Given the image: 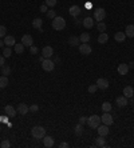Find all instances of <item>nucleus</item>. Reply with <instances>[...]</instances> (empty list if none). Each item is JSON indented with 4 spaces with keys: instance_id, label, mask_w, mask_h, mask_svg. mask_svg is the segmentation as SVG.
Wrapping results in <instances>:
<instances>
[{
    "instance_id": "obj_27",
    "label": "nucleus",
    "mask_w": 134,
    "mask_h": 148,
    "mask_svg": "<svg viewBox=\"0 0 134 148\" xmlns=\"http://www.w3.org/2000/svg\"><path fill=\"white\" fill-rule=\"evenodd\" d=\"M14 49L16 53H23L24 52V45H23V43H18V44L14 45Z\"/></svg>"
},
{
    "instance_id": "obj_48",
    "label": "nucleus",
    "mask_w": 134,
    "mask_h": 148,
    "mask_svg": "<svg viewBox=\"0 0 134 148\" xmlns=\"http://www.w3.org/2000/svg\"><path fill=\"white\" fill-rule=\"evenodd\" d=\"M0 131H1V125H0Z\"/></svg>"
},
{
    "instance_id": "obj_22",
    "label": "nucleus",
    "mask_w": 134,
    "mask_h": 148,
    "mask_svg": "<svg viewBox=\"0 0 134 148\" xmlns=\"http://www.w3.org/2000/svg\"><path fill=\"white\" fill-rule=\"evenodd\" d=\"M107 40H109V35L106 34V32H101L98 36V43L99 44H105V43H107Z\"/></svg>"
},
{
    "instance_id": "obj_46",
    "label": "nucleus",
    "mask_w": 134,
    "mask_h": 148,
    "mask_svg": "<svg viewBox=\"0 0 134 148\" xmlns=\"http://www.w3.org/2000/svg\"><path fill=\"white\" fill-rule=\"evenodd\" d=\"M74 21H75V25L82 24V21H81V20H78V17H74Z\"/></svg>"
},
{
    "instance_id": "obj_3",
    "label": "nucleus",
    "mask_w": 134,
    "mask_h": 148,
    "mask_svg": "<svg viewBox=\"0 0 134 148\" xmlns=\"http://www.w3.org/2000/svg\"><path fill=\"white\" fill-rule=\"evenodd\" d=\"M101 123H102V121H101V116H98V115H91V116L87 119V124L90 128H95L97 130Z\"/></svg>"
},
{
    "instance_id": "obj_12",
    "label": "nucleus",
    "mask_w": 134,
    "mask_h": 148,
    "mask_svg": "<svg viewBox=\"0 0 134 148\" xmlns=\"http://www.w3.org/2000/svg\"><path fill=\"white\" fill-rule=\"evenodd\" d=\"M81 12H82V10H81V7H78V5H71V7L68 8V14L73 17H78L81 15Z\"/></svg>"
},
{
    "instance_id": "obj_30",
    "label": "nucleus",
    "mask_w": 134,
    "mask_h": 148,
    "mask_svg": "<svg viewBox=\"0 0 134 148\" xmlns=\"http://www.w3.org/2000/svg\"><path fill=\"white\" fill-rule=\"evenodd\" d=\"M102 111L103 112H110V111H111V104L109 103V101H105V103L102 104Z\"/></svg>"
},
{
    "instance_id": "obj_7",
    "label": "nucleus",
    "mask_w": 134,
    "mask_h": 148,
    "mask_svg": "<svg viewBox=\"0 0 134 148\" xmlns=\"http://www.w3.org/2000/svg\"><path fill=\"white\" fill-rule=\"evenodd\" d=\"M101 121H102L103 124H106V125H111V124L114 123V119H113V116L110 115V112H105V114L101 116Z\"/></svg>"
},
{
    "instance_id": "obj_29",
    "label": "nucleus",
    "mask_w": 134,
    "mask_h": 148,
    "mask_svg": "<svg viewBox=\"0 0 134 148\" xmlns=\"http://www.w3.org/2000/svg\"><path fill=\"white\" fill-rule=\"evenodd\" d=\"M79 40H81V43H88V41H90V34L83 32V34L79 36Z\"/></svg>"
},
{
    "instance_id": "obj_25",
    "label": "nucleus",
    "mask_w": 134,
    "mask_h": 148,
    "mask_svg": "<svg viewBox=\"0 0 134 148\" xmlns=\"http://www.w3.org/2000/svg\"><path fill=\"white\" fill-rule=\"evenodd\" d=\"M114 39H115L117 43H122V41L126 39V35H125V32H115Z\"/></svg>"
},
{
    "instance_id": "obj_19",
    "label": "nucleus",
    "mask_w": 134,
    "mask_h": 148,
    "mask_svg": "<svg viewBox=\"0 0 134 148\" xmlns=\"http://www.w3.org/2000/svg\"><path fill=\"white\" fill-rule=\"evenodd\" d=\"M115 103L118 107H126L127 106V97L126 96H118L115 99Z\"/></svg>"
},
{
    "instance_id": "obj_17",
    "label": "nucleus",
    "mask_w": 134,
    "mask_h": 148,
    "mask_svg": "<svg viewBox=\"0 0 134 148\" xmlns=\"http://www.w3.org/2000/svg\"><path fill=\"white\" fill-rule=\"evenodd\" d=\"M3 41L7 47H12V45H15V43H16V41H15V38L14 36H11V35H6Z\"/></svg>"
},
{
    "instance_id": "obj_36",
    "label": "nucleus",
    "mask_w": 134,
    "mask_h": 148,
    "mask_svg": "<svg viewBox=\"0 0 134 148\" xmlns=\"http://www.w3.org/2000/svg\"><path fill=\"white\" fill-rule=\"evenodd\" d=\"M97 90H98V86H97V84H91V86H88V92L90 93H95Z\"/></svg>"
},
{
    "instance_id": "obj_15",
    "label": "nucleus",
    "mask_w": 134,
    "mask_h": 148,
    "mask_svg": "<svg viewBox=\"0 0 134 148\" xmlns=\"http://www.w3.org/2000/svg\"><path fill=\"white\" fill-rule=\"evenodd\" d=\"M21 43L24 47H31L34 40H32V36L31 35H23V38H21Z\"/></svg>"
},
{
    "instance_id": "obj_8",
    "label": "nucleus",
    "mask_w": 134,
    "mask_h": 148,
    "mask_svg": "<svg viewBox=\"0 0 134 148\" xmlns=\"http://www.w3.org/2000/svg\"><path fill=\"white\" fill-rule=\"evenodd\" d=\"M79 52H81L82 55H90L91 53V47L88 43H82L79 45Z\"/></svg>"
},
{
    "instance_id": "obj_39",
    "label": "nucleus",
    "mask_w": 134,
    "mask_h": 148,
    "mask_svg": "<svg viewBox=\"0 0 134 148\" xmlns=\"http://www.w3.org/2000/svg\"><path fill=\"white\" fill-rule=\"evenodd\" d=\"M38 110H39V106L38 104H32V106H30V112H38Z\"/></svg>"
},
{
    "instance_id": "obj_9",
    "label": "nucleus",
    "mask_w": 134,
    "mask_h": 148,
    "mask_svg": "<svg viewBox=\"0 0 134 148\" xmlns=\"http://www.w3.org/2000/svg\"><path fill=\"white\" fill-rule=\"evenodd\" d=\"M97 131H98L99 136H103V138H105V136L109 135L110 130H109V125H106V124H102V125H101V124H99V127L97 128Z\"/></svg>"
},
{
    "instance_id": "obj_33",
    "label": "nucleus",
    "mask_w": 134,
    "mask_h": 148,
    "mask_svg": "<svg viewBox=\"0 0 134 148\" xmlns=\"http://www.w3.org/2000/svg\"><path fill=\"white\" fill-rule=\"evenodd\" d=\"M97 28H98L99 32H105L106 31V24L103 23V21H98V25H97Z\"/></svg>"
},
{
    "instance_id": "obj_28",
    "label": "nucleus",
    "mask_w": 134,
    "mask_h": 148,
    "mask_svg": "<svg viewBox=\"0 0 134 148\" xmlns=\"http://www.w3.org/2000/svg\"><path fill=\"white\" fill-rule=\"evenodd\" d=\"M7 86H8V77L1 75L0 76V88H6Z\"/></svg>"
},
{
    "instance_id": "obj_26",
    "label": "nucleus",
    "mask_w": 134,
    "mask_h": 148,
    "mask_svg": "<svg viewBox=\"0 0 134 148\" xmlns=\"http://www.w3.org/2000/svg\"><path fill=\"white\" fill-rule=\"evenodd\" d=\"M95 147H107L103 136H98V138L95 139Z\"/></svg>"
},
{
    "instance_id": "obj_40",
    "label": "nucleus",
    "mask_w": 134,
    "mask_h": 148,
    "mask_svg": "<svg viewBox=\"0 0 134 148\" xmlns=\"http://www.w3.org/2000/svg\"><path fill=\"white\" fill-rule=\"evenodd\" d=\"M55 16H57L55 11H47V17H48V19H54Z\"/></svg>"
},
{
    "instance_id": "obj_2",
    "label": "nucleus",
    "mask_w": 134,
    "mask_h": 148,
    "mask_svg": "<svg viewBox=\"0 0 134 148\" xmlns=\"http://www.w3.org/2000/svg\"><path fill=\"white\" fill-rule=\"evenodd\" d=\"M31 135L34 136V139H43L46 136V130L40 125H35L31 130Z\"/></svg>"
},
{
    "instance_id": "obj_10",
    "label": "nucleus",
    "mask_w": 134,
    "mask_h": 148,
    "mask_svg": "<svg viewBox=\"0 0 134 148\" xmlns=\"http://www.w3.org/2000/svg\"><path fill=\"white\" fill-rule=\"evenodd\" d=\"M97 86H98L99 90H107L109 88V80L107 79H103V77H99L95 83Z\"/></svg>"
},
{
    "instance_id": "obj_34",
    "label": "nucleus",
    "mask_w": 134,
    "mask_h": 148,
    "mask_svg": "<svg viewBox=\"0 0 134 148\" xmlns=\"http://www.w3.org/2000/svg\"><path fill=\"white\" fill-rule=\"evenodd\" d=\"M11 55H12V51H11L10 47H7V48H4V51H3V56H4V58H10Z\"/></svg>"
},
{
    "instance_id": "obj_21",
    "label": "nucleus",
    "mask_w": 134,
    "mask_h": 148,
    "mask_svg": "<svg viewBox=\"0 0 134 148\" xmlns=\"http://www.w3.org/2000/svg\"><path fill=\"white\" fill-rule=\"evenodd\" d=\"M125 35H126V38H134V25L133 24H129L125 29Z\"/></svg>"
},
{
    "instance_id": "obj_4",
    "label": "nucleus",
    "mask_w": 134,
    "mask_h": 148,
    "mask_svg": "<svg viewBox=\"0 0 134 148\" xmlns=\"http://www.w3.org/2000/svg\"><path fill=\"white\" fill-rule=\"evenodd\" d=\"M42 68L46 71V72H51L55 68V63L51 60V59H44L42 62Z\"/></svg>"
},
{
    "instance_id": "obj_42",
    "label": "nucleus",
    "mask_w": 134,
    "mask_h": 148,
    "mask_svg": "<svg viewBox=\"0 0 134 148\" xmlns=\"http://www.w3.org/2000/svg\"><path fill=\"white\" fill-rule=\"evenodd\" d=\"M47 11H48V7H47V4H46V3L42 4V5H40V12H44V14H46Z\"/></svg>"
},
{
    "instance_id": "obj_35",
    "label": "nucleus",
    "mask_w": 134,
    "mask_h": 148,
    "mask_svg": "<svg viewBox=\"0 0 134 148\" xmlns=\"http://www.w3.org/2000/svg\"><path fill=\"white\" fill-rule=\"evenodd\" d=\"M0 147L1 148H10L11 147V141L10 140H3L0 143Z\"/></svg>"
},
{
    "instance_id": "obj_38",
    "label": "nucleus",
    "mask_w": 134,
    "mask_h": 148,
    "mask_svg": "<svg viewBox=\"0 0 134 148\" xmlns=\"http://www.w3.org/2000/svg\"><path fill=\"white\" fill-rule=\"evenodd\" d=\"M6 34H7V28L4 27V25H0V38L6 36Z\"/></svg>"
},
{
    "instance_id": "obj_37",
    "label": "nucleus",
    "mask_w": 134,
    "mask_h": 148,
    "mask_svg": "<svg viewBox=\"0 0 134 148\" xmlns=\"http://www.w3.org/2000/svg\"><path fill=\"white\" fill-rule=\"evenodd\" d=\"M57 1L58 0H46V4H47V7H55Z\"/></svg>"
},
{
    "instance_id": "obj_45",
    "label": "nucleus",
    "mask_w": 134,
    "mask_h": 148,
    "mask_svg": "<svg viewBox=\"0 0 134 148\" xmlns=\"http://www.w3.org/2000/svg\"><path fill=\"white\" fill-rule=\"evenodd\" d=\"M66 147H68V143H60L59 144V148H66Z\"/></svg>"
},
{
    "instance_id": "obj_31",
    "label": "nucleus",
    "mask_w": 134,
    "mask_h": 148,
    "mask_svg": "<svg viewBox=\"0 0 134 148\" xmlns=\"http://www.w3.org/2000/svg\"><path fill=\"white\" fill-rule=\"evenodd\" d=\"M74 131H75V134H77V135H79V136H81V135L83 134V124H81V123L77 124V127H75Z\"/></svg>"
},
{
    "instance_id": "obj_16",
    "label": "nucleus",
    "mask_w": 134,
    "mask_h": 148,
    "mask_svg": "<svg viewBox=\"0 0 134 148\" xmlns=\"http://www.w3.org/2000/svg\"><path fill=\"white\" fill-rule=\"evenodd\" d=\"M82 24H83V27L85 28H93L94 27V19L93 17H90V16H87V17H85L83 20H82Z\"/></svg>"
},
{
    "instance_id": "obj_23",
    "label": "nucleus",
    "mask_w": 134,
    "mask_h": 148,
    "mask_svg": "<svg viewBox=\"0 0 134 148\" xmlns=\"http://www.w3.org/2000/svg\"><path fill=\"white\" fill-rule=\"evenodd\" d=\"M79 41H81V40H79V38H78V36H70L67 43H68V44H70L71 47H78Z\"/></svg>"
},
{
    "instance_id": "obj_13",
    "label": "nucleus",
    "mask_w": 134,
    "mask_h": 148,
    "mask_svg": "<svg viewBox=\"0 0 134 148\" xmlns=\"http://www.w3.org/2000/svg\"><path fill=\"white\" fill-rule=\"evenodd\" d=\"M16 111H18V114H20V115H26L30 112V107L24 103H20L18 107H16Z\"/></svg>"
},
{
    "instance_id": "obj_5",
    "label": "nucleus",
    "mask_w": 134,
    "mask_h": 148,
    "mask_svg": "<svg viewBox=\"0 0 134 148\" xmlns=\"http://www.w3.org/2000/svg\"><path fill=\"white\" fill-rule=\"evenodd\" d=\"M4 114H6V116H7V117L12 119V117L16 116L18 111H16V108H14V106L8 104V106H6V107H4Z\"/></svg>"
},
{
    "instance_id": "obj_32",
    "label": "nucleus",
    "mask_w": 134,
    "mask_h": 148,
    "mask_svg": "<svg viewBox=\"0 0 134 148\" xmlns=\"http://www.w3.org/2000/svg\"><path fill=\"white\" fill-rule=\"evenodd\" d=\"M1 75H4V76H7V75H10L11 73V67H8V66H3L1 67Z\"/></svg>"
},
{
    "instance_id": "obj_6",
    "label": "nucleus",
    "mask_w": 134,
    "mask_h": 148,
    "mask_svg": "<svg viewBox=\"0 0 134 148\" xmlns=\"http://www.w3.org/2000/svg\"><path fill=\"white\" fill-rule=\"evenodd\" d=\"M106 17V11L103 8H97L94 11V20L95 21H102Z\"/></svg>"
},
{
    "instance_id": "obj_14",
    "label": "nucleus",
    "mask_w": 134,
    "mask_h": 148,
    "mask_svg": "<svg viewBox=\"0 0 134 148\" xmlns=\"http://www.w3.org/2000/svg\"><path fill=\"white\" fill-rule=\"evenodd\" d=\"M43 144H44V147H47V148H51V147H54V144H55V140H54V138L52 136H44L43 138Z\"/></svg>"
},
{
    "instance_id": "obj_11",
    "label": "nucleus",
    "mask_w": 134,
    "mask_h": 148,
    "mask_svg": "<svg viewBox=\"0 0 134 148\" xmlns=\"http://www.w3.org/2000/svg\"><path fill=\"white\" fill-rule=\"evenodd\" d=\"M52 55H54V48H52V47L47 45V47H44V48L42 49V56L44 59H50Z\"/></svg>"
},
{
    "instance_id": "obj_44",
    "label": "nucleus",
    "mask_w": 134,
    "mask_h": 148,
    "mask_svg": "<svg viewBox=\"0 0 134 148\" xmlns=\"http://www.w3.org/2000/svg\"><path fill=\"white\" fill-rule=\"evenodd\" d=\"M4 60H6V58H4L3 55H0V68H1V67L6 64V62H4Z\"/></svg>"
},
{
    "instance_id": "obj_43",
    "label": "nucleus",
    "mask_w": 134,
    "mask_h": 148,
    "mask_svg": "<svg viewBox=\"0 0 134 148\" xmlns=\"http://www.w3.org/2000/svg\"><path fill=\"white\" fill-rule=\"evenodd\" d=\"M79 123H81V124L87 123V117H86V116H81V117H79Z\"/></svg>"
},
{
    "instance_id": "obj_47",
    "label": "nucleus",
    "mask_w": 134,
    "mask_h": 148,
    "mask_svg": "<svg viewBox=\"0 0 134 148\" xmlns=\"http://www.w3.org/2000/svg\"><path fill=\"white\" fill-rule=\"evenodd\" d=\"M3 44H4V41H3V40H0V47H3Z\"/></svg>"
},
{
    "instance_id": "obj_41",
    "label": "nucleus",
    "mask_w": 134,
    "mask_h": 148,
    "mask_svg": "<svg viewBox=\"0 0 134 148\" xmlns=\"http://www.w3.org/2000/svg\"><path fill=\"white\" fill-rule=\"evenodd\" d=\"M38 47H34V45H31V47H30V52H31L32 55H36V53H38Z\"/></svg>"
},
{
    "instance_id": "obj_20",
    "label": "nucleus",
    "mask_w": 134,
    "mask_h": 148,
    "mask_svg": "<svg viewBox=\"0 0 134 148\" xmlns=\"http://www.w3.org/2000/svg\"><path fill=\"white\" fill-rule=\"evenodd\" d=\"M124 96L126 97H133L134 96V90L131 86H126L124 88Z\"/></svg>"
},
{
    "instance_id": "obj_18",
    "label": "nucleus",
    "mask_w": 134,
    "mask_h": 148,
    "mask_svg": "<svg viewBox=\"0 0 134 148\" xmlns=\"http://www.w3.org/2000/svg\"><path fill=\"white\" fill-rule=\"evenodd\" d=\"M117 71H118V73H119L121 76H125L129 72V66H127V64H119L118 68H117Z\"/></svg>"
},
{
    "instance_id": "obj_24",
    "label": "nucleus",
    "mask_w": 134,
    "mask_h": 148,
    "mask_svg": "<svg viewBox=\"0 0 134 148\" xmlns=\"http://www.w3.org/2000/svg\"><path fill=\"white\" fill-rule=\"evenodd\" d=\"M42 25H43V20L40 19V17L34 19V21H32V27L35 28V29H42Z\"/></svg>"
},
{
    "instance_id": "obj_1",
    "label": "nucleus",
    "mask_w": 134,
    "mask_h": 148,
    "mask_svg": "<svg viewBox=\"0 0 134 148\" xmlns=\"http://www.w3.org/2000/svg\"><path fill=\"white\" fill-rule=\"evenodd\" d=\"M66 27V20L62 16H55L52 19V28L57 31H62Z\"/></svg>"
}]
</instances>
